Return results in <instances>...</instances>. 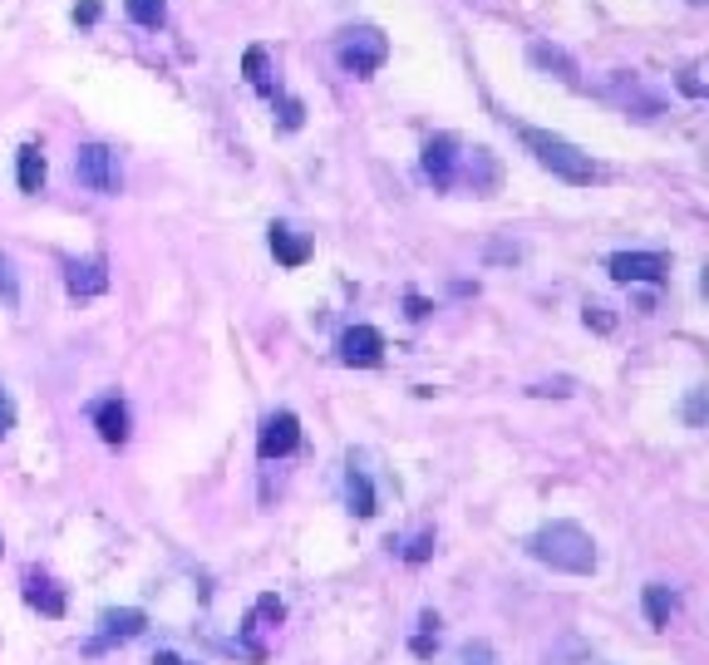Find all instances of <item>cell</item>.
<instances>
[{
	"label": "cell",
	"mask_w": 709,
	"mask_h": 665,
	"mask_svg": "<svg viewBox=\"0 0 709 665\" xmlns=\"http://www.w3.org/2000/svg\"><path fill=\"white\" fill-rule=\"evenodd\" d=\"M345 498H350V508L360 517H374L380 513V503H374V483L364 478V468H350V478H345Z\"/></svg>",
	"instance_id": "5bb4252c"
},
{
	"label": "cell",
	"mask_w": 709,
	"mask_h": 665,
	"mask_svg": "<svg viewBox=\"0 0 709 665\" xmlns=\"http://www.w3.org/2000/svg\"><path fill=\"white\" fill-rule=\"evenodd\" d=\"M606 271L626 287H660L670 277V257H660V252H616V257H606Z\"/></svg>",
	"instance_id": "277c9868"
},
{
	"label": "cell",
	"mask_w": 709,
	"mask_h": 665,
	"mask_svg": "<svg viewBox=\"0 0 709 665\" xmlns=\"http://www.w3.org/2000/svg\"><path fill=\"white\" fill-rule=\"evenodd\" d=\"M94 429H98V439H104V444H124V439H128L124 399H98V405H94Z\"/></svg>",
	"instance_id": "30bf717a"
},
{
	"label": "cell",
	"mask_w": 709,
	"mask_h": 665,
	"mask_svg": "<svg viewBox=\"0 0 709 665\" xmlns=\"http://www.w3.org/2000/svg\"><path fill=\"white\" fill-rule=\"evenodd\" d=\"M25 602L45 616H65V592H55V582L45 576H25Z\"/></svg>",
	"instance_id": "4fadbf2b"
},
{
	"label": "cell",
	"mask_w": 709,
	"mask_h": 665,
	"mask_svg": "<svg viewBox=\"0 0 709 665\" xmlns=\"http://www.w3.org/2000/svg\"><path fill=\"white\" fill-rule=\"evenodd\" d=\"M104 15V0H79L74 5V25H94Z\"/></svg>",
	"instance_id": "7402d4cb"
},
{
	"label": "cell",
	"mask_w": 709,
	"mask_h": 665,
	"mask_svg": "<svg viewBox=\"0 0 709 665\" xmlns=\"http://www.w3.org/2000/svg\"><path fill=\"white\" fill-rule=\"evenodd\" d=\"M458 665H498V655H492L488 641H468V645L458 651Z\"/></svg>",
	"instance_id": "d6986e66"
},
{
	"label": "cell",
	"mask_w": 709,
	"mask_h": 665,
	"mask_svg": "<svg viewBox=\"0 0 709 665\" xmlns=\"http://www.w3.org/2000/svg\"><path fill=\"white\" fill-rule=\"evenodd\" d=\"M340 65L350 74H374L384 65V55H390V40H384L380 31H374V25H354V31H345V40H340Z\"/></svg>",
	"instance_id": "3957f363"
},
{
	"label": "cell",
	"mask_w": 709,
	"mask_h": 665,
	"mask_svg": "<svg viewBox=\"0 0 709 665\" xmlns=\"http://www.w3.org/2000/svg\"><path fill=\"white\" fill-rule=\"evenodd\" d=\"M295 444H301V419H295L291 409H276V415L261 424L256 454L261 458H286V454H295Z\"/></svg>",
	"instance_id": "52a82bcc"
},
{
	"label": "cell",
	"mask_w": 709,
	"mask_h": 665,
	"mask_svg": "<svg viewBox=\"0 0 709 665\" xmlns=\"http://www.w3.org/2000/svg\"><path fill=\"white\" fill-rule=\"evenodd\" d=\"M429 552H433V537L423 533V537H414V547L404 557H409V562H429Z\"/></svg>",
	"instance_id": "4316f807"
},
{
	"label": "cell",
	"mask_w": 709,
	"mask_h": 665,
	"mask_svg": "<svg viewBox=\"0 0 709 665\" xmlns=\"http://www.w3.org/2000/svg\"><path fill=\"white\" fill-rule=\"evenodd\" d=\"M246 80H252L256 90H271V84H266V55L256 50V45L246 50Z\"/></svg>",
	"instance_id": "ffe728a7"
},
{
	"label": "cell",
	"mask_w": 709,
	"mask_h": 665,
	"mask_svg": "<svg viewBox=\"0 0 709 665\" xmlns=\"http://www.w3.org/2000/svg\"><path fill=\"white\" fill-rule=\"evenodd\" d=\"M670 616H675V596H670V586L650 582V586H646V621L655 626V631H665Z\"/></svg>",
	"instance_id": "9a60e30c"
},
{
	"label": "cell",
	"mask_w": 709,
	"mask_h": 665,
	"mask_svg": "<svg viewBox=\"0 0 709 665\" xmlns=\"http://www.w3.org/2000/svg\"><path fill=\"white\" fill-rule=\"evenodd\" d=\"M458 163H463L458 139H449V133H439V139H429V143H423V178H429L439 192L458 183Z\"/></svg>",
	"instance_id": "8992f818"
},
{
	"label": "cell",
	"mask_w": 709,
	"mask_h": 665,
	"mask_svg": "<svg viewBox=\"0 0 709 665\" xmlns=\"http://www.w3.org/2000/svg\"><path fill=\"white\" fill-rule=\"evenodd\" d=\"M527 552L537 557L542 567L551 572H567V576H591L596 572V542H591L586 527L577 523H547L527 537Z\"/></svg>",
	"instance_id": "6da1fadb"
},
{
	"label": "cell",
	"mask_w": 709,
	"mask_h": 665,
	"mask_svg": "<svg viewBox=\"0 0 709 665\" xmlns=\"http://www.w3.org/2000/svg\"><path fill=\"white\" fill-rule=\"evenodd\" d=\"M10 429H15V405H10V395L0 389V439H5Z\"/></svg>",
	"instance_id": "d4e9b609"
},
{
	"label": "cell",
	"mask_w": 709,
	"mask_h": 665,
	"mask_svg": "<svg viewBox=\"0 0 709 665\" xmlns=\"http://www.w3.org/2000/svg\"><path fill=\"white\" fill-rule=\"evenodd\" d=\"M532 60H537L542 70H561V80L577 84V65H571L561 50H551V45H532Z\"/></svg>",
	"instance_id": "ac0fdd59"
},
{
	"label": "cell",
	"mask_w": 709,
	"mask_h": 665,
	"mask_svg": "<svg viewBox=\"0 0 709 665\" xmlns=\"http://www.w3.org/2000/svg\"><path fill=\"white\" fill-rule=\"evenodd\" d=\"M15 183H20V192H39V183H45V153H39V149H20Z\"/></svg>",
	"instance_id": "2e32d148"
},
{
	"label": "cell",
	"mask_w": 709,
	"mask_h": 665,
	"mask_svg": "<svg viewBox=\"0 0 709 665\" xmlns=\"http://www.w3.org/2000/svg\"><path fill=\"white\" fill-rule=\"evenodd\" d=\"M0 296H5V306H15V301H20L15 271H10V261H5V257H0Z\"/></svg>",
	"instance_id": "44dd1931"
},
{
	"label": "cell",
	"mask_w": 709,
	"mask_h": 665,
	"mask_svg": "<svg viewBox=\"0 0 709 665\" xmlns=\"http://www.w3.org/2000/svg\"><path fill=\"white\" fill-rule=\"evenodd\" d=\"M271 252H276V261H281V267H305V257H311V242L295 237L291 228H281V222H276V228H271Z\"/></svg>",
	"instance_id": "7c38bea8"
},
{
	"label": "cell",
	"mask_w": 709,
	"mask_h": 665,
	"mask_svg": "<svg viewBox=\"0 0 709 665\" xmlns=\"http://www.w3.org/2000/svg\"><path fill=\"white\" fill-rule=\"evenodd\" d=\"M74 173L89 192H118V163H114L108 143H84V149L74 153Z\"/></svg>",
	"instance_id": "5b68a950"
},
{
	"label": "cell",
	"mask_w": 709,
	"mask_h": 665,
	"mask_svg": "<svg viewBox=\"0 0 709 665\" xmlns=\"http://www.w3.org/2000/svg\"><path fill=\"white\" fill-rule=\"evenodd\" d=\"M679 90L699 100V94H705V84H699V70H685V74H679Z\"/></svg>",
	"instance_id": "83f0119b"
},
{
	"label": "cell",
	"mask_w": 709,
	"mask_h": 665,
	"mask_svg": "<svg viewBox=\"0 0 709 665\" xmlns=\"http://www.w3.org/2000/svg\"><path fill=\"white\" fill-rule=\"evenodd\" d=\"M301 119H305L301 100H286V104H281V124H286V129H301Z\"/></svg>",
	"instance_id": "cb8c5ba5"
},
{
	"label": "cell",
	"mask_w": 709,
	"mask_h": 665,
	"mask_svg": "<svg viewBox=\"0 0 709 665\" xmlns=\"http://www.w3.org/2000/svg\"><path fill=\"white\" fill-rule=\"evenodd\" d=\"M586 326H596V330H611V326H616V316H611L606 306H586Z\"/></svg>",
	"instance_id": "484cf974"
},
{
	"label": "cell",
	"mask_w": 709,
	"mask_h": 665,
	"mask_svg": "<svg viewBox=\"0 0 709 665\" xmlns=\"http://www.w3.org/2000/svg\"><path fill=\"white\" fill-rule=\"evenodd\" d=\"M153 665H183V661H177V655H167V651H163V655H158Z\"/></svg>",
	"instance_id": "f1b7e54d"
},
{
	"label": "cell",
	"mask_w": 709,
	"mask_h": 665,
	"mask_svg": "<svg viewBox=\"0 0 709 665\" xmlns=\"http://www.w3.org/2000/svg\"><path fill=\"white\" fill-rule=\"evenodd\" d=\"M124 5H128V21L148 25V31H153V25H163V15H167V0H124Z\"/></svg>",
	"instance_id": "e0dca14e"
},
{
	"label": "cell",
	"mask_w": 709,
	"mask_h": 665,
	"mask_svg": "<svg viewBox=\"0 0 709 665\" xmlns=\"http://www.w3.org/2000/svg\"><path fill=\"white\" fill-rule=\"evenodd\" d=\"M65 287H69V296H104V291H108V267H104V257L69 261V267H65Z\"/></svg>",
	"instance_id": "9c48e42d"
},
{
	"label": "cell",
	"mask_w": 709,
	"mask_h": 665,
	"mask_svg": "<svg viewBox=\"0 0 709 665\" xmlns=\"http://www.w3.org/2000/svg\"><path fill=\"white\" fill-rule=\"evenodd\" d=\"M104 635H98V641H89V651H104L108 641H128V635H138L148 626V616L143 611H104Z\"/></svg>",
	"instance_id": "8fae6325"
},
{
	"label": "cell",
	"mask_w": 709,
	"mask_h": 665,
	"mask_svg": "<svg viewBox=\"0 0 709 665\" xmlns=\"http://www.w3.org/2000/svg\"><path fill=\"white\" fill-rule=\"evenodd\" d=\"M340 360L345 365H364V370L380 365L384 360V336L374 326H350L340 336Z\"/></svg>",
	"instance_id": "ba28073f"
},
{
	"label": "cell",
	"mask_w": 709,
	"mask_h": 665,
	"mask_svg": "<svg viewBox=\"0 0 709 665\" xmlns=\"http://www.w3.org/2000/svg\"><path fill=\"white\" fill-rule=\"evenodd\" d=\"M685 419H689V424H705V389H695V395H689V405H685Z\"/></svg>",
	"instance_id": "603a6c76"
},
{
	"label": "cell",
	"mask_w": 709,
	"mask_h": 665,
	"mask_svg": "<svg viewBox=\"0 0 709 665\" xmlns=\"http://www.w3.org/2000/svg\"><path fill=\"white\" fill-rule=\"evenodd\" d=\"M522 143H527V153L542 163V168H551L561 183H591L596 178V163H591V153H581L577 143H567V139H557V133H547V129H527L522 124Z\"/></svg>",
	"instance_id": "7a4b0ae2"
}]
</instances>
